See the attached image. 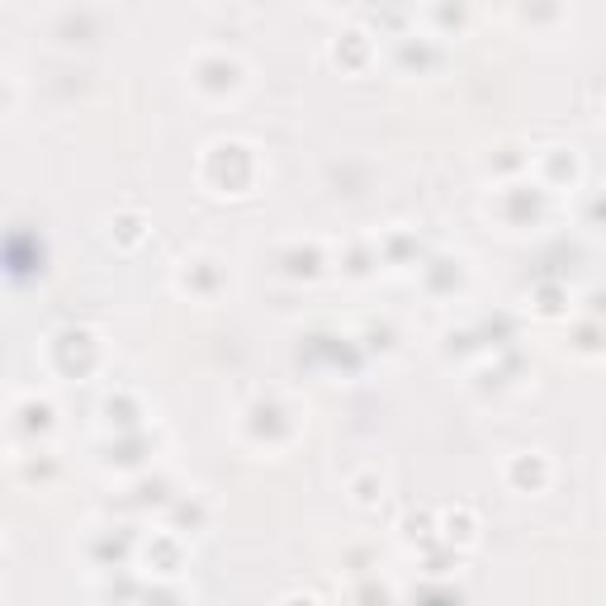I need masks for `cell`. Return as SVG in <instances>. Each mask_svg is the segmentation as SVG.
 <instances>
[{
	"mask_svg": "<svg viewBox=\"0 0 606 606\" xmlns=\"http://www.w3.org/2000/svg\"><path fill=\"white\" fill-rule=\"evenodd\" d=\"M190 86L199 95H209V100H232L237 90L247 86V67L232 53H223V48H209V53H199L190 62Z\"/></svg>",
	"mask_w": 606,
	"mask_h": 606,
	"instance_id": "2",
	"label": "cell"
},
{
	"mask_svg": "<svg viewBox=\"0 0 606 606\" xmlns=\"http://www.w3.org/2000/svg\"><path fill=\"white\" fill-rule=\"evenodd\" d=\"M441 526H446V540H460V545L474 540V512H464V507H460V512H450Z\"/></svg>",
	"mask_w": 606,
	"mask_h": 606,
	"instance_id": "6",
	"label": "cell"
},
{
	"mask_svg": "<svg viewBox=\"0 0 606 606\" xmlns=\"http://www.w3.org/2000/svg\"><path fill=\"white\" fill-rule=\"evenodd\" d=\"M256 180H261V157H256L251 143H242V138H218V143L204 147V157H199V185L209 195L242 199L256 190Z\"/></svg>",
	"mask_w": 606,
	"mask_h": 606,
	"instance_id": "1",
	"label": "cell"
},
{
	"mask_svg": "<svg viewBox=\"0 0 606 606\" xmlns=\"http://www.w3.org/2000/svg\"><path fill=\"white\" fill-rule=\"evenodd\" d=\"M114 228H119V242H124V247H138V242H143L147 218L143 214H119L114 218Z\"/></svg>",
	"mask_w": 606,
	"mask_h": 606,
	"instance_id": "7",
	"label": "cell"
},
{
	"mask_svg": "<svg viewBox=\"0 0 606 606\" xmlns=\"http://www.w3.org/2000/svg\"><path fill=\"white\" fill-rule=\"evenodd\" d=\"M351 498H356V507H375V502L384 498V479H379V474H360V479L351 483Z\"/></svg>",
	"mask_w": 606,
	"mask_h": 606,
	"instance_id": "5",
	"label": "cell"
},
{
	"mask_svg": "<svg viewBox=\"0 0 606 606\" xmlns=\"http://www.w3.org/2000/svg\"><path fill=\"white\" fill-rule=\"evenodd\" d=\"M507 483L521 488V493H540L545 483H550V460L540 455V450H521L507 460Z\"/></svg>",
	"mask_w": 606,
	"mask_h": 606,
	"instance_id": "4",
	"label": "cell"
},
{
	"mask_svg": "<svg viewBox=\"0 0 606 606\" xmlns=\"http://www.w3.org/2000/svg\"><path fill=\"white\" fill-rule=\"evenodd\" d=\"M176 285H180V294H195V299L209 303L218 289L228 285V270H223L218 256H185L176 270Z\"/></svg>",
	"mask_w": 606,
	"mask_h": 606,
	"instance_id": "3",
	"label": "cell"
}]
</instances>
